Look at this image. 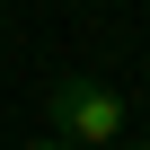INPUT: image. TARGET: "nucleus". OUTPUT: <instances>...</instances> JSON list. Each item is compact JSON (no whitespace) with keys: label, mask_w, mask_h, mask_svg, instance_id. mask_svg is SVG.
<instances>
[{"label":"nucleus","mask_w":150,"mask_h":150,"mask_svg":"<svg viewBox=\"0 0 150 150\" xmlns=\"http://www.w3.org/2000/svg\"><path fill=\"white\" fill-rule=\"evenodd\" d=\"M44 115H53V141H71V150H124L132 141V97L97 71H62L44 88Z\"/></svg>","instance_id":"1"},{"label":"nucleus","mask_w":150,"mask_h":150,"mask_svg":"<svg viewBox=\"0 0 150 150\" xmlns=\"http://www.w3.org/2000/svg\"><path fill=\"white\" fill-rule=\"evenodd\" d=\"M27 150H71V141H53V132H35V141H27Z\"/></svg>","instance_id":"2"},{"label":"nucleus","mask_w":150,"mask_h":150,"mask_svg":"<svg viewBox=\"0 0 150 150\" xmlns=\"http://www.w3.org/2000/svg\"><path fill=\"white\" fill-rule=\"evenodd\" d=\"M124 150H150V141H124Z\"/></svg>","instance_id":"3"}]
</instances>
